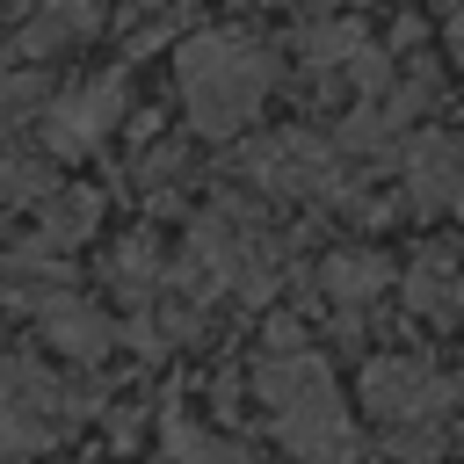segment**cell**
<instances>
[{
	"label": "cell",
	"instance_id": "6da1fadb",
	"mask_svg": "<svg viewBox=\"0 0 464 464\" xmlns=\"http://www.w3.org/2000/svg\"><path fill=\"white\" fill-rule=\"evenodd\" d=\"M174 72H181L188 123L203 138H232V130H246L261 116L268 80H276V58L254 36H239V29H196V36H181Z\"/></svg>",
	"mask_w": 464,
	"mask_h": 464
},
{
	"label": "cell",
	"instance_id": "7a4b0ae2",
	"mask_svg": "<svg viewBox=\"0 0 464 464\" xmlns=\"http://www.w3.org/2000/svg\"><path fill=\"white\" fill-rule=\"evenodd\" d=\"M254 399L268 413V435L304 457V464H348L355 457V428H348V406L334 392V370L304 348H283L276 362L254 370Z\"/></svg>",
	"mask_w": 464,
	"mask_h": 464
},
{
	"label": "cell",
	"instance_id": "3957f363",
	"mask_svg": "<svg viewBox=\"0 0 464 464\" xmlns=\"http://www.w3.org/2000/svg\"><path fill=\"white\" fill-rule=\"evenodd\" d=\"M65 392L36 370V362H0V457H29V450H44L58 428H65Z\"/></svg>",
	"mask_w": 464,
	"mask_h": 464
},
{
	"label": "cell",
	"instance_id": "277c9868",
	"mask_svg": "<svg viewBox=\"0 0 464 464\" xmlns=\"http://www.w3.org/2000/svg\"><path fill=\"white\" fill-rule=\"evenodd\" d=\"M362 406L392 428H413L450 406V377H435V362H420V355H377L362 370Z\"/></svg>",
	"mask_w": 464,
	"mask_h": 464
},
{
	"label": "cell",
	"instance_id": "5b68a950",
	"mask_svg": "<svg viewBox=\"0 0 464 464\" xmlns=\"http://www.w3.org/2000/svg\"><path fill=\"white\" fill-rule=\"evenodd\" d=\"M116 109H123V80H116V72H94L87 87L44 102V145H51L58 160H72V152L102 145V130L116 123Z\"/></svg>",
	"mask_w": 464,
	"mask_h": 464
},
{
	"label": "cell",
	"instance_id": "8992f818",
	"mask_svg": "<svg viewBox=\"0 0 464 464\" xmlns=\"http://www.w3.org/2000/svg\"><path fill=\"white\" fill-rule=\"evenodd\" d=\"M246 174L261 188H283V196H326L341 174H334V152L312 138V130H276L246 152Z\"/></svg>",
	"mask_w": 464,
	"mask_h": 464
},
{
	"label": "cell",
	"instance_id": "52a82bcc",
	"mask_svg": "<svg viewBox=\"0 0 464 464\" xmlns=\"http://www.w3.org/2000/svg\"><path fill=\"white\" fill-rule=\"evenodd\" d=\"M36 326H44L51 348H65V355H80V362L109 355V319H102L87 297H72V290H44V297H36Z\"/></svg>",
	"mask_w": 464,
	"mask_h": 464
},
{
	"label": "cell",
	"instance_id": "ba28073f",
	"mask_svg": "<svg viewBox=\"0 0 464 464\" xmlns=\"http://www.w3.org/2000/svg\"><path fill=\"white\" fill-rule=\"evenodd\" d=\"M457 174H464V167H457V138H413V152H406V188H413L420 210L457 203V196H464Z\"/></svg>",
	"mask_w": 464,
	"mask_h": 464
},
{
	"label": "cell",
	"instance_id": "9c48e42d",
	"mask_svg": "<svg viewBox=\"0 0 464 464\" xmlns=\"http://www.w3.org/2000/svg\"><path fill=\"white\" fill-rule=\"evenodd\" d=\"M102 225V196L94 188H51L44 196V246H72Z\"/></svg>",
	"mask_w": 464,
	"mask_h": 464
},
{
	"label": "cell",
	"instance_id": "30bf717a",
	"mask_svg": "<svg viewBox=\"0 0 464 464\" xmlns=\"http://www.w3.org/2000/svg\"><path fill=\"white\" fill-rule=\"evenodd\" d=\"M319 283H326V297L362 304V297H377V290L392 283V268H384L377 254H326V261H319Z\"/></svg>",
	"mask_w": 464,
	"mask_h": 464
},
{
	"label": "cell",
	"instance_id": "8fae6325",
	"mask_svg": "<svg viewBox=\"0 0 464 464\" xmlns=\"http://www.w3.org/2000/svg\"><path fill=\"white\" fill-rule=\"evenodd\" d=\"M167 457H174V464H254L239 442H225V435H196L188 420H167Z\"/></svg>",
	"mask_w": 464,
	"mask_h": 464
},
{
	"label": "cell",
	"instance_id": "7c38bea8",
	"mask_svg": "<svg viewBox=\"0 0 464 464\" xmlns=\"http://www.w3.org/2000/svg\"><path fill=\"white\" fill-rule=\"evenodd\" d=\"M152 276H160V246L138 232V239L116 254V283H123V297H145V283H152Z\"/></svg>",
	"mask_w": 464,
	"mask_h": 464
},
{
	"label": "cell",
	"instance_id": "4fadbf2b",
	"mask_svg": "<svg viewBox=\"0 0 464 464\" xmlns=\"http://www.w3.org/2000/svg\"><path fill=\"white\" fill-rule=\"evenodd\" d=\"M304 51H312V65H341V58H355V51H362V36H355L348 22H326V29H312V36H304Z\"/></svg>",
	"mask_w": 464,
	"mask_h": 464
},
{
	"label": "cell",
	"instance_id": "5bb4252c",
	"mask_svg": "<svg viewBox=\"0 0 464 464\" xmlns=\"http://www.w3.org/2000/svg\"><path fill=\"white\" fill-rule=\"evenodd\" d=\"M450 51H457V58H464V7H457V14H450Z\"/></svg>",
	"mask_w": 464,
	"mask_h": 464
}]
</instances>
